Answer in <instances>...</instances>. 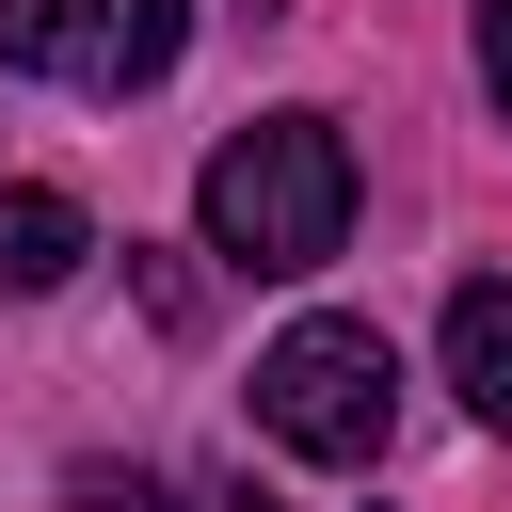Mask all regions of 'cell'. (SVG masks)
Wrapping results in <instances>:
<instances>
[{
    "label": "cell",
    "mask_w": 512,
    "mask_h": 512,
    "mask_svg": "<svg viewBox=\"0 0 512 512\" xmlns=\"http://www.w3.org/2000/svg\"><path fill=\"white\" fill-rule=\"evenodd\" d=\"M0 64H32V80H112V0H0Z\"/></svg>",
    "instance_id": "cell-3"
},
{
    "label": "cell",
    "mask_w": 512,
    "mask_h": 512,
    "mask_svg": "<svg viewBox=\"0 0 512 512\" xmlns=\"http://www.w3.org/2000/svg\"><path fill=\"white\" fill-rule=\"evenodd\" d=\"M448 384H464L480 432H512V288H496V272L448 288Z\"/></svg>",
    "instance_id": "cell-5"
},
{
    "label": "cell",
    "mask_w": 512,
    "mask_h": 512,
    "mask_svg": "<svg viewBox=\"0 0 512 512\" xmlns=\"http://www.w3.org/2000/svg\"><path fill=\"white\" fill-rule=\"evenodd\" d=\"M128 256H144V240H128ZM144 304H160V336H192V320H208V288H192L176 256H144Z\"/></svg>",
    "instance_id": "cell-7"
},
{
    "label": "cell",
    "mask_w": 512,
    "mask_h": 512,
    "mask_svg": "<svg viewBox=\"0 0 512 512\" xmlns=\"http://www.w3.org/2000/svg\"><path fill=\"white\" fill-rule=\"evenodd\" d=\"M480 96L512 112V0H480Z\"/></svg>",
    "instance_id": "cell-9"
},
{
    "label": "cell",
    "mask_w": 512,
    "mask_h": 512,
    "mask_svg": "<svg viewBox=\"0 0 512 512\" xmlns=\"http://www.w3.org/2000/svg\"><path fill=\"white\" fill-rule=\"evenodd\" d=\"M96 256V224H80V192H48V176H16L0 192V288H64Z\"/></svg>",
    "instance_id": "cell-4"
},
{
    "label": "cell",
    "mask_w": 512,
    "mask_h": 512,
    "mask_svg": "<svg viewBox=\"0 0 512 512\" xmlns=\"http://www.w3.org/2000/svg\"><path fill=\"white\" fill-rule=\"evenodd\" d=\"M208 512H272V496H208Z\"/></svg>",
    "instance_id": "cell-10"
},
{
    "label": "cell",
    "mask_w": 512,
    "mask_h": 512,
    "mask_svg": "<svg viewBox=\"0 0 512 512\" xmlns=\"http://www.w3.org/2000/svg\"><path fill=\"white\" fill-rule=\"evenodd\" d=\"M176 48H192V0H112V80H96V96H144Z\"/></svg>",
    "instance_id": "cell-6"
},
{
    "label": "cell",
    "mask_w": 512,
    "mask_h": 512,
    "mask_svg": "<svg viewBox=\"0 0 512 512\" xmlns=\"http://www.w3.org/2000/svg\"><path fill=\"white\" fill-rule=\"evenodd\" d=\"M80 512H176L160 480H128V464H80Z\"/></svg>",
    "instance_id": "cell-8"
},
{
    "label": "cell",
    "mask_w": 512,
    "mask_h": 512,
    "mask_svg": "<svg viewBox=\"0 0 512 512\" xmlns=\"http://www.w3.org/2000/svg\"><path fill=\"white\" fill-rule=\"evenodd\" d=\"M192 224H208L224 272H320V256L352 240V144H336V112H256V128H224L208 176H192Z\"/></svg>",
    "instance_id": "cell-1"
},
{
    "label": "cell",
    "mask_w": 512,
    "mask_h": 512,
    "mask_svg": "<svg viewBox=\"0 0 512 512\" xmlns=\"http://www.w3.org/2000/svg\"><path fill=\"white\" fill-rule=\"evenodd\" d=\"M256 432H272L288 464H384V432H400L384 336H368V320H288V336L256 352Z\"/></svg>",
    "instance_id": "cell-2"
}]
</instances>
